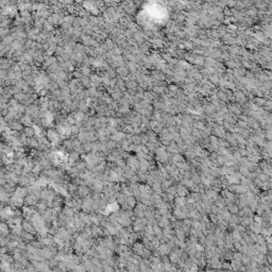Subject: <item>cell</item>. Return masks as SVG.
<instances>
[{
    "label": "cell",
    "mask_w": 272,
    "mask_h": 272,
    "mask_svg": "<svg viewBox=\"0 0 272 272\" xmlns=\"http://www.w3.org/2000/svg\"><path fill=\"white\" fill-rule=\"evenodd\" d=\"M38 201H40V198L32 192H30L25 198V205L26 206H35Z\"/></svg>",
    "instance_id": "obj_1"
},
{
    "label": "cell",
    "mask_w": 272,
    "mask_h": 272,
    "mask_svg": "<svg viewBox=\"0 0 272 272\" xmlns=\"http://www.w3.org/2000/svg\"><path fill=\"white\" fill-rule=\"evenodd\" d=\"M21 228H22V230H25V231H27V232H29V233H32V234H36V232H37L36 229L33 226L32 223H31L29 220H27V219L22 220Z\"/></svg>",
    "instance_id": "obj_2"
},
{
    "label": "cell",
    "mask_w": 272,
    "mask_h": 272,
    "mask_svg": "<svg viewBox=\"0 0 272 272\" xmlns=\"http://www.w3.org/2000/svg\"><path fill=\"white\" fill-rule=\"evenodd\" d=\"M77 193L80 197L84 198V197H86L87 195L91 193V188L89 186L82 184V185H79V188H78V192H77Z\"/></svg>",
    "instance_id": "obj_3"
},
{
    "label": "cell",
    "mask_w": 272,
    "mask_h": 272,
    "mask_svg": "<svg viewBox=\"0 0 272 272\" xmlns=\"http://www.w3.org/2000/svg\"><path fill=\"white\" fill-rule=\"evenodd\" d=\"M133 252H134L135 254H137V255H139V256H144V251H145V247L142 246V243H134L133 244Z\"/></svg>",
    "instance_id": "obj_4"
},
{
    "label": "cell",
    "mask_w": 272,
    "mask_h": 272,
    "mask_svg": "<svg viewBox=\"0 0 272 272\" xmlns=\"http://www.w3.org/2000/svg\"><path fill=\"white\" fill-rule=\"evenodd\" d=\"M20 236H21L22 240H24V241H26L27 243L30 242V241H32V240L34 239V234L27 232V231H25V230H22V231H21V234H20Z\"/></svg>",
    "instance_id": "obj_5"
},
{
    "label": "cell",
    "mask_w": 272,
    "mask_h": 272,
    "mask_svg": "<svg viewBox=\"0 0 272 272\" xmlns=\"http://www.w3.org/2000/svg\"><path fill=\"white\" fill-rule=\"evenodd\" d=\"M10 234V225L7 224V222L5 223L4 221H2L1 223V235L7 236Z\"/></svg>",
    "instance_id": "obj_6"
},
{
    "label": "cell",
    "mask_w": 272,
    "mask_h": 272,
    "mask_svg": "<svg viewBox=\"0 0 272 272\" xmlns=\"http://www.w3.org/2000/svg\"><path fill=\"white\" fill-rule=\"evenodd\" d=\"M10 127L14 131H18V132L24 130V126L21 124H19V122H16V121H13L12 124H10Z\"/></svg>",
    "instance_id": "obj_7"
},
{
    "label": "cell",
    "mask_w": 272,
    "mask_h": 272,
    "mask_svg": "<svg viewBox=\"0 0 272 272\" xmlns=\"http://www.w3.org/2000/svg\"><path fill=\"white\" fill-rule=\"evenodd\" d=\"M132 142H133L134 145H142V138H140V136L136 134H133L132 135Z\"/></svg>",
    "instance_id": "obj_8"
},
{
    "label": "cell",
    "mask_w": 272,
    "mask_h": 272,
    "mask_svg": "<svg viewBox=\"0 0 272 272\" xmlns=\"http://www.w3.org/2000/svg\"><path fill=\"white\" fill-rule=\"evenodd\" d=\"M25 134L28 136V137H33L34 134H35V130L33 128H26L25 129Z\"/></svg>",
    "instance_id": "obj_9"
},
{
    "label": "cell",
    "mask_w": 272,
    "mask_h": 272,
    "mask_svg": "<svg viewBox=\"0 0 272 272\" xmlns=\"http://www.w3.org/2000/svg\"><path fill=\"white\" fill-rule=\"evenodd\" d=\"M124 133H126V134H134V127L131 126V124L126 126V127H124Z\"/></svg>",
    "instance_id": "obj_10"
},
{
    "label": "cell",
    "mask_w": 272,
    "mask_h": 272,
    "mask_svg": "<svg viewBox=\"0 0 272 272\" xmlns=\"http://www.w3.org/2000/svg\"><path fill=\"white\" fill-rule=\"evenodd\" d=\"M140 138H142V144H147V142H148V136L147 135H140Z\"/></svg>",
    "instance_id": "obj_11"
},
{
    "label": "cell",
    "mask_w": 272,
    "mask_h": 272,
    "mask_svg": "<svg viewBox=\"0 0 272 272\" xmlns=\"http://www.w3.org/2000/svg\"><path fill=\"white\" fill-rule=\"evenodd\" d=\"M22 121H24V124H27V126H29V124H31V120L29 119V117H25V118H24V120H22Z\"/></svg>",
    "instance_id": "obj_12"
}]
</instances>
